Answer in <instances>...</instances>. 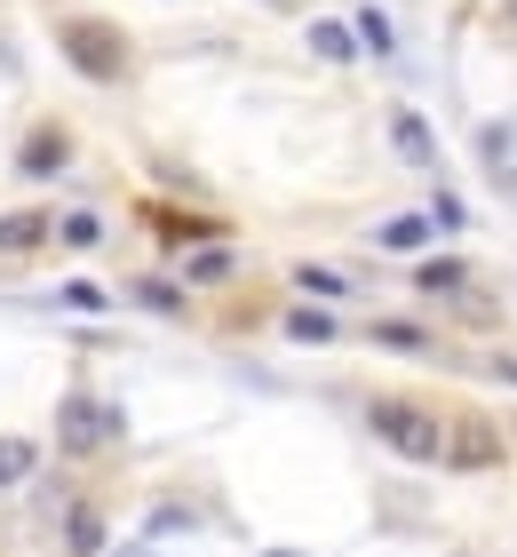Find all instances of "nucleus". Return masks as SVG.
I'll return each instance as SVG.
<instances>
[{
    "instance_id": "obj_9",
    "label": "nucleus",
    "mask_w": 517,
    "mask_h": 557,
    "mask_svg": "<svg viewBox=\"0 0 517 557\" xmlns=\"http://www.w3.org/2000/svg\"><path fill=\"white\" fill-rule=\"evenodd\" d=\"M40 470V446L33 438H0V486H24Z\"/></svg>"
},
{
    "instance_id": "obj_2",
    "label": "nucleus",
    "mask_w": 517,
    "mask_h": 557,
    "mask_svg": "<svg viewBox=\"0 0 517 557\" xmlns=\"http://www.w3.org/2000/svg\"><path fill=\"white\" fill-rule=\"evenodd\" d=\"M64 57L72 72H88V81H127V33L120 24H96V16H64Z\"/></svg>"
},
{
    "instance_id": "obj_16",
    "label": "nucleus",
    "mask_w": 517,
    "mask_h": 557,
    "mask_svg": "<svg viewBox=\"0 0 517 557\" xmlns=\"http://www.w3.org/2000/svg\"><path fill=\"white\" fill-rule=\"evenodd\" d=\"M136 302H151V311H184V295H175L168 278H136Z\"/></svg>"
},
{
    "instance_id": "obj_3",
    "label": "nucleus",
    "mask_w": 517,
    "mask_h": 557,
    "mask_svg": "<svg viewBox=\"0 0 517 557\" xmlns=\"http://www.w3.org/2000/svg\"><path fill=\"white\" fill-rule=\"evenodd\" d=\"M438 462H454V470H494L502 462V430L485 422V414H461L454 430H446V454Z\"/></svg>"
},
{
    "instance_id": "obj_19",
    "label": "nucleus",
    "mask_w": 517,
    "mask_h": 557,
    "mask_svg": "<svg viewBox=\"0 0 517 557\" xmlns=\"http://www.w3.org/2000/svg\"><path fill=\"white\" fill-rule=\"evenodd\" d=\"M96 232H103V223H96L88 208H81V215H64V239H72V247H96Z\"/></svg>"
},
{
    "instance_id": "obj_5",
    "label": "nucleus",
    "mask_w": 517,
    "mask_h": 557,
    "mask_svg": "<svg viewBox=\"0 0 517 557\" xmlns=\"http://www.w3.org/2000/svg\"><path fill=\"white\" fill-rule=\"evenodd\" d=\"M40 239H48V215H33V208L0 215V256H33Z\"/></svg>"
},
{
    "instance_id": "obj_8",
    "label": "nucleus",
    "mask_w": 517,
    "mask_h": 557,
    "mask_svg": "<svg viewBox=\"0 0 517 557\" xmlns=\"http://www.w3.org/2000/svg\"><path fill=\"white\" fill-rule=\"evenodd\" d=\"M391 136H398V151H406V160H422V168L438 160V144H430V120H422V112H398V120H391Z\"/></svg>"
},
{
    "instance_id": "obj_17",
    "label": "nucleus",
    "mask_w": 517,
    "mask_h": 557,
    "mask_svg": "<svg viewBox=\"0 0 517 557\" xmlns=\"http://www.w3.org/2000/svg\"><path fill=\"white\" fill-rule=\"evenodd\" d=\"M295 278H303L310 295H343V287H350V278H343V271H327V263H303Z\"/></svg>"
},
{
    "instance_id": "obj_14",
    "label": "nucleus",
    "mask_w": 517,
    "mask_h": 557,
    "mask_svg": "<svg viewBox=\"0 0 517 557\" xmlns=\"http://www.w3.org/2000/svg\"><path fill=\"white\" fill-rule=\"evenodd\" d=\"M374 343H382V350H430V335H422L414 319H382V326H374Z\"/></svg>"
},
{
    "instance_id": "obj_7",
    "label": "nucleus",
    "mask_w": 517,
    "mask_h": 557,
    "mask_svg": "<svg viewBox=\"0 0 517 557\" xmlns=\"http://www.w3.org/2000/svg\"><path fill=\"white\" fill-rule=\"evenodd\" d=\"M414 287L454 295V287H470V263H461V256H430V263H414Z\"/></svg>"
},
{
    "instance_id": "obj_10",
    "label": "nucleus",
    "mask_w": 517,
    "mask_h": 557,
    "mask_svg": "<svg viewBox=\"0 0 517 557\" xmlns=\"http://www.w3.org/2000/svg\"><path fill=\"white\" fill-rule=\"evenodd\" d=\"M287 335H295V343H334L343 326H334V311H319V302H303V311H287Z\"/></svg>"
},
{
    "instance_id": "obj_11",
    "label": "nucleus",
    "mask_w": 517,
    "mask_h": 557,
    "mask_svg": "<svg viewBox=\"0 0 517 557\" xmlns=\"http://www.w3.org/2000/svg\"><path fill=\"white\" fill-rule=\"evenodd\" d=\"M478 160L494 168V175H517V128H485L478 136Z\"/></svg>"
},
{
    "instance_id": "obj_4",
    "label": "nucleus",
    "mask_w": 517,
    "mask_h": 557,
    "mask_svg": "<svg viewBox=\"0 0 517 557\" xmlns=\"http://www.w3.org/2000/svg\"><path fill=\"white\" fill-rule=\"evenodd\" d=\"M57 446H64V454H96V446H103V407H96L88 391H72V398H64V414H57Z\"/></svg>"
},
{
    "instance_id": "obj_12",
    "label": "nucleus",
    "mask_w": 517,
    "mask_h": 557,
    "mask_svg": "<svg viewBox=\"0 0 517 557\" xmlns=\"http://www.w3.org/2000/svg\"><path fill=\"white\" fill-rule=\"evenodd\" d=\"M64 542H72V557H96V549H103V518H96V510H72Z\"/></svg>"
},
{
    "instance_id": "obj_1",
    "label": "nucleus",
    "mask_w": 517,
    "mask_h": 557,
    "mask_svg": "<svg viewBox=\"0 0 517 557\" xmlns=\"http://www.w3.org/2000/svg\"><path fill=\"white\" fill-rule=\"evenodd\" d=\"M367 422H374V438L391 454H406V462H438V454H446V422L430 407H414V398H374Z\"/></svg>"
},
{
    "instance_id": "obj_13",
    "label": "nucleus",
    "mask_w": 517,
    "mask_h": 557,
    "mask_svg": "<svg viewBox=\"0 0 517 557\" xmlns=\"http://www.w3.org/2000/svg\"><path fill=\"white\" fill-rule=\"evenodd\" d=\"M310 48H319L327 64H350V57H358V40L343 33V24H310Z\"/></svg>"
},
{
    "instance_id": "obj_20",
    "label": "nucleus",
    "mask_w": 517,
    "mask_h": 557,
    "mask_svg": "<svg viewBox=\"0 0 517 557\" xmlns=\"http://www.w3.org/2000/svg\"><path fill=\"white\" fill-rule=\"evenodd\" d=\"M485 367H494V374H502V383H517V359H509V350H502V359H485Z\"/></svg>"
},
{
    "instance_id": "obj_15",
    "label": "nucleus",
    "mask_w": 517,
    "mask_h": 557,
    "mask_svg": "<svg viewBox=\"0 0 517 557\" xmlns=\"http://www.w3.org/2000/svg\"><path fill=\"white\" fill-rule=\"evenodd\" d=\"M184 271L199 278V287H216V278H231V247H199V256H192Z\"/></svg>"
},
{
    "instance_id": "obj_6",
    "label": "nucleus",
    "mask_w": 517,
    "mask_h": 557,
    "mask_svg": "<svg viewBox=\"0 0 517 557\" xmlns=\"http://www.w3.org/2000/svg\"><path fill=\"white\" fill-rule=\"evenodd\" d=\"M64 160H72V144H64L57 128H40L33 144H24V151H16V168H24V175H57Z\"/></svg>"
},
{
    "instance_id": "obj_18",
    "label": "nucleus",
    "mask_w": 517,
    "mask_h": 557,
    "mask_svg": "<svg viewBox=\"0 0 517 557\" xmlns=\"http://www.w3.org/2000/svg\"><path fill=\"white\" fill-rule=\"evenodd\" d=\"M382 247H422V215H398V223H382Z\"/></svg>"
}]
</instances>
